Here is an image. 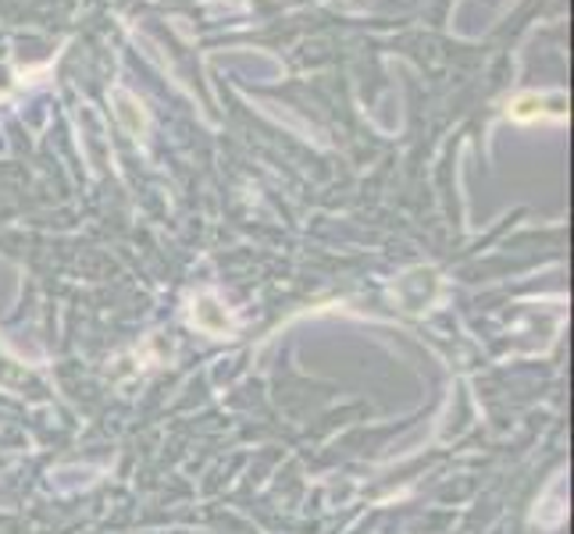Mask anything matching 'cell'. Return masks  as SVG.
Here are the masks:
<instances>
[{
	"label": "cell",
	"mask_w": 574,
	"mask_h": 534,
	"mask_svg": "<svg viewBox=\"0 0 574 534\" xmlns=\"http://www.w3.org/2000/svg\"><path fill=\"white\" fill-rule=\"evenodd\" d=\"M542 96H535V93H529V96H518L514 104H510V118H518V122H529V118H535V115H542Z\"/></svg>",
	"instance_id": "obj_1"
}]
</instances>
